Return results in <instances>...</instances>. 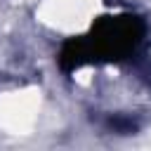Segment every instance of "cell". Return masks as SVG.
Returning <instances> with one entry per match:
<instances>
[{
	"label": "cell",
	"instance_id": "6da1fadb",
	"mask_svg": "<svg viewBox=\"0 0 151 151\" xmlns=\"http://www.w3.org/2000/svg\"><path fill=\"white\" fill-rule=\"evenodd\" d=\"M142 31L144 26L139 24V19L134 17H116V19H104L97 24L94 28V35L90 40H85V47H87V54L92 57L94 52L106 57V59H113V57H120L125 52H130L139 38H142Z\"/></svg>",
	"mask_w": 151,
	"mask_h": 151
}]
</instances>
